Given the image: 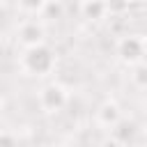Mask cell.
Segmentation results:
<instances>
[{"instance_id":"cell-8","label":"cell","mask_w":147,"mask_h":147,"mask_svg":"<svg viewBox=\"0 0 147 147\" xmlns=\"http://www.w3.org/2000/svg\"><path fill=\"white\" fill-rule=\"evenodd\" d=\"M131 80H133V85H136V87L147 90V62H138V64H133Z\"/></svg>"},{"instance_id":"cell-10","label":"cell","mask_w":147,"mask_h":147,"mask_svg":"<svg viewBox=\"0 0 147 147\" xmlns=\"http://www.w3.org/2000/svg\"><path fill=\"white\" fill-rule=\"evenodd\" d=\"M106 5H108V14L113 16H122L129 9V0H106Z\"/></svg>"},{"instance_id":"cell-4","label":"cell","mask_w":147,"mask_h":147,"mask_svg":"<svg viewBox=\"0 0 147 147\" xmlns=\"http://www.w3.org/2000/svg\"><path fill=\"white\" fill-rule=\"evenodd\" d=\"M18 41L25 46V48H32V46H39L44 44V37H46V30L39 21H25L18 25V32H16Z\"/></svg>"},{"instance_id":"cell-12","label":"cell","mask_w":147,"mask_h":147,"mask_svg":"<svg viewBox=\"0 0 147 147\" xmlns=\"http://www.w3.org/2000/svg\"><path fill=\"white\" fill-rule=\"evenodd\" d=\"M46 9H48V14H51V16H55V18H60V16H62V5H60V2H53V0H48Z\"/></svg>"},{"instance_id":"cell-5","label":"cell","mask_w":147,"mask_h":147,"mask_svg":"<svg viewBox=\"0 0 147 147\" xmlns=\"http://www.w3.org/2000/svg\"><path fill=\"white\" fill-rule=\"evenodd\" d=\"M122 119V110L115 101H103L99 108H96V122L106 129H113L117 122Z\"/></svg>"},{"instance_id":"cell-13","label":"cell","mask_w":147,"mask_h":147,"mask_svg":"<svg viewBox=\"0 0 147 147\" xmlns=\"http://www.w3.org/2000/svg\"><path fill=\"white\" fill-rule=\"evenodd\" d=\"M101 147H126V145H122L119 140H115V138L110 136L108 140H103V142H101Z\"/></svg>"},{"instance_id":"cell-3","label":"cell","mask_w":147,"mask_h":147,"mask_svg":"<svg viewBox=\"0 0 147 147\" xmlns=\"http://www.w3.org/2000/svg\"><path fill=\"white\" fill-rule=\"evenodd\" d=\"M67 90L57 83H48L41 92H39V106L46 113H60L67 106Z\"/></svg>"},{"instance_id":"cell-2","label":"cell","mask_w":147,"mask_h":147,"mask_svg":"<svg viewBox=\"0 0 147 147\" xmlns=\"http://www.w3.org/2000/svg\"><path fill=\"white\" fill-rule=\"evenodd\" d=\"M117 55L124 64H138V62H142V55H147L145 53V41L140 37L126 34L117 41Z\"/></svg>"},{"instance_id":"cell-11","label":"cell","mask_w":147,"mask_h":147,"mask_svg":"<svg viewBox=\"0 0 147 147\" xmlns=\"http://www.w3.org/2000/svg\"><path fill=\"white\" fill-rule=\"evenodd\" d=\"M18 142H16V138L9 133V131H2L0 133V147H16Z\"/></svg>"},{"instance_id":"cell-14","label":"cell","mask_w":147,"mask_h":147,"mask_svg":"<svg viewBox=\"0 0 147 147\" xmlns=\"http://www.w3.org/2000/svg\"><path fill=\"white\" fill-rule=\"evenodd\" d=\"M48 147H67V145H62V142H53V145H48Z\"/></svg>"},{"instance_id":"cell-7","label":"cell","mask_w":147,"mask_h":147,"mask_svg":"<svg viewBox=\"0 0 147 147\" xmlns=\"http://www.w3.org/2000/svg\"><path fill=\"white\" fill-rule=\"evenodd\" d=\"M80 14L87 21H101L108 14V5H106V0H87L80 5Z\"/></svg>"},{"instance_id":"cell-15","label":"cell","mask_w":147,"mask_h":147,"mask_svg":"<svg viewBox=\"0 0 147 147\" xmlns=\"http://www.w3.org/2000/svg\"><path fill=\"white\" fill-rule=\"evenodd\" d=\"M142 41H145V53H147V37H145V39H142Z\"/></svg>"},{"instance_id":"cell-6","label":"cell","mask_w":147,"mask_h":147,"mask_svg":"<svg viewBox=\"0 0 147 147\" xmlns=\"http://www.w3.org/2000/svg\"><path fill=\"white\" fill-rule=\"evenodd\" d=\"M110 136H113L115 140H119L122 145H129V142H133L136 136H138V124H136L133 119H129V117H122V119L110 129Z\"/></svg>"},{"instance_id":"cell-16","label":"cell","mask_w":147,"mask_h":147,"mask_svg":"<svg viewBox=\"0 0 147 147\" xmlns=\"http://www.w3.org/2000/svg\"><path fill=\"white\" fill-rule=\"evenodd\" d=\"M80 2H87V0H80Z\"/></svg>"},{"instance_id":"cell-1","label":"cell","mask_w":147,"mask_h":147,"mask_svg":"<svg viewBox=\"0 0 147 147\" xmlns=\"http://www.w3.org/2000/svg\"><path fill=\"white\" fill-rule=\"evenodd\" d=\"M21 64L30 76H46L55 69V55L46 44H39V46L25 48V53L21 57Z\"/></svg>"},{"instance_id":"cell-9","label":"cell","mask_w":147,"mask_h":147,"mask_svg":"<svg viewBox=\"0 0 147 147\" xmlns=\"http://www.w3.org/2000/svg\"><path fill=\"white\" fill-rule=\"evenodd\" d=\"M46 5H48V0H18V7L28 14H39L46 9Z\"/></svg>"}]
</instances>
